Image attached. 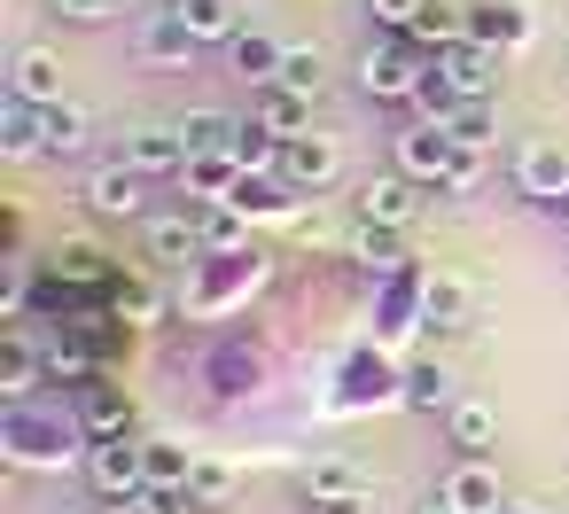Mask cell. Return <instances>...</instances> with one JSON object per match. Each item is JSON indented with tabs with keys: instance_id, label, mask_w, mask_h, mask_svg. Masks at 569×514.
I'll return each instance as SVG.
<instances>
[{
	"instance_id": "6da1fadb",
	"label": "cell",
	"mask_w": 569,
	"mask_h": 514,
	"mask_svg": "<svg viewBox=\"0 0 569 514\" xmlns=\"http://www.w3.org/2000/svg\"><path fill=\"white\" fill-rule=\"evenodd\" d=\"M79 452H94V436H87V421L79 413H63V405H9V421H0V460L9 467H71Z\"/></svg>"
},
{
	"instance_id": "7a4b0ae2",
	"label": "cell",
	"mask_w": 569,
	"mask_h": 514,
	"mask_svg": "<svg viewBox=\"0 0 569 514\" xmlns=\"http://www.w3.org/2000/svg\"><path fill=\"white\" fill-rule=\"evenodd\" d=\"M421 56H413V32H398V40H382V48H367L359 56V94L367 102H413L421 94Z\"/></svg>"
},
{
	"instance_id": "3957f363",
	"label": "cell",
	"mask_w": 569,
	"mask_h": 514,
	"mask_svg": "<svg viewBox=\"0 0 569 514\" xmlns=\"http://www.w3.org/2000/svg\"><path fill=\"white\" fill-rule=\"evenodd\" d=\"M87 483H94L110 506H133V498L149 491V444H133V436L94 444V452H87Z\"/></svg>"
},
{
	"instance_id": "277c9868",
	"label": "cell",
	"mask_w": 569,
	"mask_h": 514,
	"mask_svg": "<svg viewBox=\"0 0 569 514\" xmlns=\"http://www.w3.org/2000/svg\"><path fill=\"white\" fill-rule=\"evenodd\" d=\"M437 79L452 87V102H491L499 94V48L452 40V48H437Z\"/></svg>"
},
{
	"instance_id": "5b68a950",
	"label": "cell",
	"mask_w": 569,
	"mask_h": 514,
	"mask_svg": "<svg viewBox=\"0 0 569 514\" xmlns=\"http://www.w3.org/2000/svg\"><path fill=\"white\" fill-rule=\"evenodd\" d=\"M40 374H48V335H40V320H9V351H0V397L24 405V397L40 390Z\"/></svg>"
},
{
	"instance_id": "8992f818",
	"label": "cell",
	"mask_w": 569,
	"mask_h": 514,
	"mask_svg": "<svg viewBox=\"0 0 569 514\" xmlns=\"http://www.w3.org/2000/svg\"><path fill=\"white\" fill-rule=\"evenodd\" d=\"M351 211H359V226H390V234H406V226H413V211H421V180L382 172V180H367V188L351 195Z\"/></svg>"
},
{
	"instance_id": "52a82bcc",
	"label": "cell",
	"mask_w": 569,
	"mask_h": 514,
	"mask_svg": "<svg viewBox=\"0 0 569 514\" xmlns=\"http://www.w3.org/2000/svg\"><path fill=\"white\" fill-rule=\"evenodd\" d=\"M188 133L180 125H133L126 141H118V164H133L141 180H157V172H188Z\"/></svg>"
},
{
	"instance_id": "ba28073f",
	"label": "cell",
	"mask_w": 569,
	"mask_h": 514,
	"mask_svg": "<svg viewBox=\"0 0 569 514\" xmlns=\"http://www.w3.org/2000/svg\"><path fill=\"white\" fill-rule=\"evenodd\" d=\"M297 195H320L336 172H343V149L328 141V133H297V141H281V164H273Z\"/></svg>"
},
{
	"instance_id": "9c48e42d",
	"label": "cell",
	"mask_w": 569,
	"mask_h": 514,
	"mask_svg": "<svg viewBox=\"0 0 569 514\" xmlns=\"http://www.w3.org/2000/svg\"><path fill=\"white\" fill-rule=\"evenodd\" d=\"M452 157H460V149H452V133H445V125H429V118L398 133V172H406V180H421V188H445Z\"/></svg>"
},
{
	"instance_id": "30bf717a",
	"label": "cell",
	"mask_w": 569,
	"mask_h": 514,
	"mask_svg": "<svg viewBox=\"0 0 569 514\" xmlns=\"http://www.w3.org/2000/svg\"><path fill=\"white\" fill-rule=\"evenodd\" d=\"M87 211H94V219H141V211H149V195H141V172L110 157V164L87 180Z\"/></svg>"
},
{
	"instance_id": "8fae6325",
	"label": "cell",
	"mask_w": 569,
	"mask_h": 514,
	"mask_svg": "<svg viewBox=\"0 0 569 514\" xmlns=\"http://www.w3.org/2000/svg\"><path fill=\"white\" fill-rule=\"evenodd\" d=\"M0 157L9 164H32V157H48V110L40 102H0Z\"/></svg>"
},
{
	"instance_id": "7c38bea8",
	"label": "cell",
	"mask_w": 569,
	"mask_h": 514,
	"mask_svg": "<svg viewBox=\"0 0 569 514\" xmlns=\"http://www.w3.org/2000/svg\"><path fill=\"white\" fill-rule=\"evenodd\" d=\"M9 94L17 102H63V56L56 48H17V63H9Z\"/></svg>"
},
{
	"instance_id": "4fadbf2b",
	"label": "cell",
	"mask_w": 569,
	"mask_h": 514,
	"mask_svg": "<svg viewBox=\"0 0 569 514\" xmlns=\"http://www.w3.org/2000/svg\"><path fill=\"white\" fill-rule=\"evenodd\" d=\"M437 498H445L452 514H499V506H507V491H499V475H491L483 460H460V467L437 483Z\"/></svg>"
},
{
	"instance_id": "5bb4252c",
	"label": "cell",
	"mask_w": 569,
	"mask_h": 514,
	"mask_svg": "<svg viewBox=\"0 0 569 514\" xmlns=\"http://www.w3.org/2000/svg\"><path fill=\"white\" fill-rule=\"evenodd\" d=\"M149 258H157V265H203V258H211V250H203V219H188V211L149 219Z\"/></svg>"
},
{
	"instance_id": "9a60e30c",
	"label": "cell",
	"mask_w": 569,
	"mask_h": 514,
	"mask_svg": "<svg viewBox=\"0 0 569 514\" xmlns=\"http://www.w3.org/2000/svg\"><path fill=\"white\" fill-rule=\"evenodd\" d=\"M398 397H406L413 413H452V405H460V382H452L445 359H421V366L398 374Z\"/></svg>"
},
{
	"instance_id": "2e32d148",
	"label": "cell",
	"mask_w": 569,
	"mask_h": 514,
	"mask_svg": "<svg viewBox=\"0 0 569 514\" xmlns=\"http://www.w3.org/2000/svg\"><path fill=\"white\" fill-rule=\"evenodd\" d=\"M79 421H87V436H94V444H110V436H126V429H133V397H126L118 382H102V374H94V382H87V397H79Z\"/></svg>"
},
{
	"instance_id": "e0dca14e",
	"label": "cell",
	"mask_w": 569,
	"mask_h": 514,
	"mask_svg": "<svg viewBox=\"0 0 569 514\" xmlns=\"http://www.w3.org/2000/svg\"><path fill=\"white\" fill-rule=\"evenodd\" d=\"M258 125L273 133V141H297V133H312V94H297V87H258Z\"/></svg>"
},
{
	"instance_id": "ac0fdd59",
	"label": "cell",
	"mask_w": 569,
	"mask_h": 514,
	"mask_svg": "<svg viewBox=\"0 0 569 514\" xmlns=\"http://www.w3.org/2000/svg\"><path fill=\"white\" fill-rule=\"evenodd\" d=\"M421 320H429L437 335H468V327H476V296H468L452 273H437V281L421 289Z\"/></svg>"
},
{
	"instance_id": "d6986e66",
	"label": "cell",
	"mask_w": 569,
	"mask_h": 514,
	"mask_svg": "<svg viewBox=\"0 0 569 514\" xmlns=\"http://www.w3.org/2000/svg\"><path fill=\"white\" fill-rule=\"evenodd\" d=\"M227 203H234V211H250V219H289V211H297V188H289L281 172H242Z\"/></svg>"
},
{
	"instance_id": "ffe728a7",
	"label": "cell",
	"mask_w": 569,
	"mask_h": 514,
	"mask_svg": "<svg viewBox=\"0 0 569 514\" xmlns=\"http://www.w3.org/2000/svg\"><path fill=\"white\" fill-rule=\"evenodd\" d=\"M515 188L538 195V203H561V195H569V157H561V149H522V157H515Z\"/></svg>"
},
{
	"instance_id": "44dd1931",
	"label": "cell",
	"mask_w": 569,
	"mask_h": 514,
	"mask_svg": "<svg viewBox=\"0 0 569 514\" xmlns=\"http://www.w3.org/2000/svg\"><path fill=\"white\" fill-rule=\"evenodd\" d=\"M538 24H530V9H499V0H483V9H468V40H483V48H522Z\"/></svg>"
},
{
	"instance_id": "7402d4cb",
	"label": "cell",
	"mask_w": 569,
	"mask_h": 514,
	"mask_svg": "<svg viewBox=\"0 0 569 514\" xmlns=\"http://www.w3.org/2000/svg\"><path fill=\"white\" fill-rule=\"evenodd\" d=\"M196 48H203V40L180 24V9L149 17V32H141V56H149V63H172V71H188V63H196Z\"/></svg>"
},
{
	"instance_id": "603a6c76",
	"label": "cell",
	"mask_w": 569,
	"mask_h": 514,
	"mask_svg": "<svg viewBox=\"0 0 569 514\" xmlns=\"http://www.w3.org/2000/svg\"><path fill=\"white\" fill-rule=\"evenodd\" d=\"M445 436L460 444V460H483V452H491V436H499V413H491L483 397H460V405L445 413Z\"/></svg>"
},
{
	"instance_id": "cb8c5ba5",
	"label": "cell",
	"mask_w": 569,
	"mask_h": 514,
	"mask_svg": "<svg viewBox=\"0 0 569 514\" xmlns=\"http://www.w3.org/2000/svg\"><path fill=\"white\" fill-rule=\"evenodd\" d=\"M180 180H188V195H196V203H227V195H234V180H242V157H234V149H219V157H188V172H180Z\"/></svg>"
},
{
	"instance_id": "d4e9b609",
	"label": "cell",
	"mask_w": 569,
	"mask_h": 514,
	"mask_svg": "<svg viewBox=\"0 0 569 514\" xmlns=\"http://www.w3.org/2000/svg\"><path fill=\"white\" fill-rule=\"evenodd\" d=\"M196 219H203V250H211V258H250V211H234V203H203Z\"/></svg>"
},
{
	"instance_id": "484cf974",
	"label": "cell",
	"mask_w": 569,
	"mask_h": 514,
	"mask_svg": "<svg viewBox=\"0 0 569 514\" xmlns=\"http://www.w3.org/2000/svg\"><path fill=\"white\" fill-rule=\"evenodd\" d=\"M227 56H234V71H242L250 87H273V79H281V56H289V48H273L266 32H234V40H227Z\"/></svg>"
},
{
	"instance_id": "4316f807",
	"label": "cell",
	"mask_w": 569,
	"mask_h": 514,
	"mask_svg": "<svg viewBox=\"0 0 569 514\" xmlns=\"http://www.w3.org/2000/svg\"><path fill=\"white\" fill-rule=\"evenodd\" d=\"M343 258H351L359 273H398V234H390V226H351V234H343Z\"/></svg>"
},
{
	"instance_id": "83f0119b",
	"label": "cell",
	"mask_w": 569,
	"mask_h": 514,
	"mask_svg": "<svg viewBox=\"0 0 569 514\" xmlns=\"http://www.w3.org/2000/svg\"><path fill=\"white\" fill-rule=\"evenodd\" d=\"M172 9H180V24H188L196 40H234V32H242L234 0H172Z\"/></svg>"
},
{
	"instance_id": "f1b7e54d",
	"label": "cell",
	"mask_w": 569,
	"mask_h": 514,
	"mask_svg": "<svg viewBox=\"0 0 569 514\" xmlns=\"http://www.w3.org/2000/svg\"><path fill=\"white\" fill-rule=\"evenodd\" d=\"M94 141V118L79 102H48V157H79Z\"/></svg>"
},
{
	"instance_id": "f546056e",
	"label": "cell",
	"mask_w": 569,
	"mask_h": 514,
	"mask_svg": "<svg viewBox=\"0 0 569 514\" xmlns=\"http://www.w3.org/2000/svg\"><path fill=\"white\" fill-rule=\"evenodd\" d=\"M180 133H188V149H196V157H219V149H234V141H242V125H234L227 110H188V118H180Z\"/></svg>"
},
{
	"instance_id": "4dcf8cb0",
	"label": "cell",
	"mask_w": 569,
	"mask_h": 514,
	"mask_svg": "<svg viewBox=\"0 0 569 514\" xmlns=\"http://www.w3.org/2000/svg\"><path fill=\"white\" fill-rule=\"evenodd\" d=\"M413 40H421V48H452V40H468V9H452V0H429L421 24H413Z\"/></svg>"
},
{
	"instance_id": "1f68e13d",
	"label": "cell",
	"mask_w": 569,
	"mask_h": 514,
	"mask_svg": "<svg viewBox=\"0 0 569 514\" xmlns=\"http://www.w3.org/2000/svg\"><path fill=\"white\" fill-rule=\"evenodd\" d=\"M445 133H452V149H491V141H499V133H491V102H452Z\"/></svg>"
},
{
	"instance_id": "d6a6232c",
	"label": "cell",
	"mask_w": 569,
	"mask_h": 514,
	"mask_svg": "<svg viewBox=\"0 0 569 514\" xmlns=\"http://www.w3.org/2000/svg\"><path fill=\"white\" fill-rule=\"evenodd\" d=\"M305 491H312V498H351V491H367V475H359L351 460H312V467H305Z\"/></svg>"
},
{
	"instance_id": "836d02e7",
	"label": "cell",
	"mask_w": 569,
	"mask_h": 514,
	"mask_svg": "<svg viewBox=\"0 0 569 514\" xmlns=\"http://www.w3.org/2000/svg\"><path fill=\"white\" fill-rule=\"evenodd\" d=\"M234 483H242V475H234V460H196L188 498H196V506H227V498H234Z\"/></svg>"
},
{
	"instance_id": "e575fe53",
	"label": "cell",
	"mask_w": 569,
	"mask_h": 514,
	"mask_svg": "<svg viewBox=\"0 0 569 514\" xmlns=\"http://www.w3.org/2000/svg\"><path fill=\"white\" fill-rule=\"evenodd\" d=\"M281 87H297V94H312V102H320V87H328L320 48H289V56H281Z\"/></svg>"
},
{
	"instance_id": "d590c367",
	"label": "cell",
	"mask_w": 569,
	"mask_h": 514,
	"mask_svg": "<svg viewBox=\"0 0 569 514\" xmlns=\"http://www.w3.org/2000/svg\"><path fill=\"white\" fill-rule=\"evenodd\" d=\"M476 188H483V149H460L445 172V195H476Z\"/></svg>"
},
{
	"instance_id": "8d00e7d4",
	"label": "cell",
	"mask_w": 569,
	"mask_h": 514,
	"mask_svg": "<svg viewBox=\"0 0 569 514\" xmlns=\"http://www.w3.org/2000/svg\"><path fill=\"white\" fill-rule=\"evenodd\" d=\"M48 9H56L63 24H110V17H118V0H48Z\"/></svg>"
},
{
	"instance_id": "74e56055",
	"label": "cell",
	"mask_w": 569,
	"mask_h": 514,
	"mask_svg": "<svg viewBox=\"0 0 569 514\" xmlns=\"http://www.w3.org/2000/svg\"><path fill=\"white\" fill-rule=\"evenodd\" d=\"M421 9H429V0H375V24H382V32H413Z\"/></svg>"
},
{
	"instance_id": "f35d334b",
	"label": "cell",
	"mask_w": 569,
	"mask_h": 514,
	"mask_svg": "<svg viewBox=\"0 0 569 514\" xmlns=\"http://www.w3.org/2000/svg\"><path fill=\"white\" fill-rule=\"evenodd\" d=\"M312 514H375V506H367V491H351V498H312Z\"/></svg>"
},
{
	"instance_id": "ab89813d",
	"label": "cell",
	"mask_w": 569,
	"mask_h": 514,
	"mask_svg": "<svg viewBox=\"0 0 569 514\" xmlns=\"http://www.w3.org/2000/svg\"><path fill=\"white\" fill-rule=\"evenodd\" d=\"M499 514H546V506H515V498H507V506H499Z\"/></svg>"
},
{
	"instance_id": "60d3db41",
	"label": "cell",
	"mask_w": 569,
	"mask_h": 514,
	"mask_svg": "<svg viewBox=\"0 0 569 514\" xmlns=\"http://www.w3.org/2000/svg\"><path fill=\"white\" fill-rule=\"evenodd\" d=\"M421 514H452V506H445V498H429V506H421Z\"/></svg>"
},
{
	"instance_id": "b9f144b4",
	"label": "cell",
	"mask_w": 569,
	"mask_h": 514,
	"mask_svg": "<svg viewBox=\"0 0 569 514\" xmlns=\"http://www.w3.org/2000/svg\"><path fill=\"white\" fill-rule=\"evenodd\" d=\"M118 514H149V506H141V498H133V506H118Z\"/></svg>"
}]
</instances>
